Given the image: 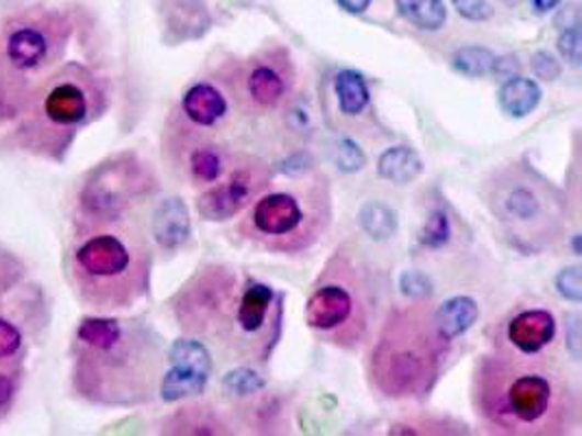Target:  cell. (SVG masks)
I'll return each instance as SVG.
<instances>
[{
  "label": "cell",
  "mask_w": 582,
  "mask_h": 436,
  "mask_svg": "<svg viewBox=\"0 0 582 436\" xmlns=\"http://www.w3.org/2000/svg\"><path fill=\"white\" fill-rule=\"evenodd\" d=\"M276 292L269 284L262 282H249L243 294L238 297L236 305V318H234V340L236 332L245 336H260L267 332L271 323V308H273ZM232 340V343H234Z\"/></svg>",
  "instance_id": "cell-16"
},
{
  "label": "cell",
  "mask_w": 582,
  "mask_h": 436,
  "mask_svg": "<svg viewBox=\"0 0 582 436\" xmlns=\"http://www.w3.org/2000/svg\"><path fill=\"white\" fill-rule=\"evenodd\" d=\"M238 297L236 276L230 269L205 267L177 292L172 310L188 334L232 338Z\"/></svg>",
  "instance_id": "cell-11"
},
{
  "label": "cell",
  "mask_w": 582,
  "mask_h": 436,
  "mask_svg": "<svg viewBox=\"0 0 582 436\" xmlns=\"http://www.w3.org/2000/svg\"><path fill=\"white\" fill-rule=\"evenodd\" d=\"M186 119L197 127H216L227 116V99L212 83H194L181 101Z\"/></svg>",
  "instance_id": "cell-18"
},
{
  "label": "cell",
  "mask_w": 582,
  "mask_h": 436,
  "mask_svg": "<svg viewBox=\"0 0 582 436\" xmlns=\"http://www.w3.org/2000/svg\"><path fill=\"white\" fill-rule=\"evenodd\" d=\"M24 351V332L22 327L0 314V365L18 367V360Z\"/></svg>",
  "instance_id": "cell-27"
},
{
  "label": "cell",
  "mask_w": 582,
  "mask_h": 436,
  "mask_svg": "<svg viewBox=\"0 0 582 436\" xmlns=\"http://www.w3.org/2000/svg\"><path fill=\"white\" fill-rule=\"evenodd\" d=\"M150 234L155 243L166 249L175 251L183 247L192 234V223H190V212L186 203L177 197L164 199L150 219Z\"/></svg>",
  "instance_id": "cell-17"
},
{
  "label": "cell",
  "mask_w": 582,
  "mask_h": 436,
  "mask_svg": "<svg viewBox=\"0 0 582 436\" xmlns=\"http://www.w3.org/2000/svg\"><path fill=\"white\" fill-rule=\"evenodd\" d=\"M70 354L72 389L94 406L134 409L157 395L164 349L141 318L86 316L75 329Z\"/></svg>",
  "instance_id": "cell-2"
},
{
  "label": "cell",
  "mask_w": 582,
  "mask_h": 436,
  "mask_svg": "<svg viewBox=\"0 0 582 436\" xmlns=\"http://www.w3.org/2000/svg\"><path fill=\"white\" fill-rule=\"evenodd\" d=\"M325 280L307 297L305 323L321 340L343 349H356L369 329L367 289L351 262L343 256L332 260Z\"/></svg>",
  "instance_id": "cell-9"
},
{
  "label": "cell",
  "mask_w": 582,
  "mask_h": 436,
  "mask_svg": "<svg viewBox=\"0 0 582 436\" xmlns=\"http://www.w3.org/2000/svg\"><path fill=\"white\" fill-rule=\"evenodd\" d=\"M153 254L130 219L72 223L66 273L75 297L97 314L136 305L150 287Z\"/></svg>",
  "instance_id": "cell-3"
},
{
  "label": "cell",
  "mask_w": 582,
  "mask_h": 436,
  "mask_svg": "<svg viewBox=\"0 0 582 436\" xmlns=\"http://www.w3.org/2000/svg\"><path fill=\"white\" fill-rule=\"evenodd\" d=\"M177 435H219L225 433L216 420H210L203 409H183V420L177 415Z\"/></svg>",
  "instance_id": "cell-29"
},
{
  "label": "cell",
  "mask_w": 582,
  "mask_h": 436,
  "mask_svg": "<svg viewBox=\"0 0 582 436\" xmlns=\"http://www.w3.org/2000/svg\"><path fill=\"white\" fill-rule=\"evenodd\" d=\"M449 343L437 332L433 308L415 303L395 310L371 351L373 387L391 400H422L440 378Z\"/></svg>",
  "instance_id": "cell-5"
},
{
  "label": "cell",
  "mask_w": 582,
  "mask_h": 436,
  "mask_svg": "<svg viewBox=\"0 0 582 436\" xmlns=\"http://www.w3.org/2000/svg\"><path fill=\"white\" fill-rule=\"evenodd\" d=\"M541 88L537 81L526 79V77H511L497 92V103L500 108L513 116V119H524L537 110L541 103Z\"/></svg>",
  "instance_id": "cell-20"
},
{
  "label": "cell",
  "mask_w": 582,
  "mask_h": 436,
  "mask_svg": "<svg viewBox=\"0 0 582 436\" xmlns=\"http://www.w3.org/2000/svg\"><path fill=\"white\" fill-rule=\"evenodd\" d=\"M563 0H533V7L539 11V13H548L552 11L555 7H559Z\"/></svg>",
  "instance_id": "cell-40"
},
{
  "label": "cell",
  "mask_w": 582,
  "mask_h": 436,
  "mask_svg": "<svg viewBox=\"0 0 582 436\" xmlns=\"http://www.w3.org/2000/svg\"><path fill=\"white\" fill-rule=\"evenodd\" d=\"M454 2V9L467 18V20H473V22H484L493 15V9L489 2L484 0H451Z\"/></svg>",
  "instance_id": "cell-37"
},
{
  "label": "cell",
  "mask_w": 582,
  "mask_h": 436,
  "mask_svg": "<svg viewBox=\"0 0 582 436\" xmlns=\"http://www.w3.org/2000/svg\"><path fill=\"white\" fill-rule=\"evenodd\" d=\"M484 201L504 236L524 251L552 247L570 225L568 197L526 161L495 168L484 181Z\"/></svg>",
  "instance_id": "cell-6"
},
{
  "label": "cell",
  "mask_w": 582,
  "mask_h": 436,
  "mask_svg": "<svg viewBox=\"0 0 582 436\" xmlns=\"http://www.w3.org/2000/svg\"><path fill=\"white\" fill-rule=\"evenodd\" d=\"M402 291L406 297L419 301L433 294V282L428 276L419 273V271H408L402 276Z\"/></svg>",
  "instance_id": "cell-36"
},
{
  "label": "cell",
  "mask_w": 582,
  "mask_h": 436,
  "mask_svg": "<svg viewBox=\"0 0 582 436\" xmlns=\"http://www.w3.org/2000/svg\"><path fill=\"white\" fill-rule=\"evenodd\" d=\"M541 62H544V68L539 66L537 68V72L544 77V79H550V75H548V70H552V75L555 77H559V66H557V62L550 57V55H546V53H541V55H537Z\"/></svg>",
  "instance_id": "cell-39"
},
{
  "label": "cell",
  "mask_w": 582,
  "mask_h": 436,
  "mask_svg": "<svg viewBox=\"0 0 582 436\" xmlns=\"http://www.w3.org/2000/svg\"><path fill=\"white\" fill-rule=\"evenodd\" d=\"M22 276L24 267L20 265V260L0 247V299L22 282Z\"/></svg>",
  "instance_id": "cell-30"
},
{
  "label": "cell",
  "mask_w": 582,
  "mask_h": 436,
  "mask_svg": "<svg viewBox=\"0 0 582 436\" xmlns=\"http://www.w3.org/2000/svg\"><path fill=\"white\" fill-rule=\"evenodd\" d=\"M398 13L422 31H438L447 22L443 0H395Z\"/></svg>",
  "instance_id": "cell-23"
},
{
  "label": "cell",
  "mask_w": 582,
  "mask_h": 436,
  "mask_svg": "<svg viewBox=\"0 0 582 436\" xmlns=\"http://www.w3.org/2000/svg\"><path fill=\"white\" fill-rule=\"evenodd\" d=\"M15 373H18V367L0 365V417L11 409L15 400V393H18Z\"/></svg>",
  "instance_id": "cell-35"
},
{
  "label": "cell",
  "mask_w": 582,
  "mask_h": 436,
  "mask_svg": "<svg viewBox=\"0 0 582 436\" xmlns=\"http://www.w3.org/2000/svg\"><path fill=\"white\" fill-rule=\"evenodd\" d=\"M424 170L422 157L408 148V146H395L380 155L378 159V172L382 179L393 183H408L419 177Z\"/></svg>",
  "instance_id": "cell-21"
},
{
  "label": "cell",
  "mask_w": 582,
  "mask_h": 436,
  "mask_svg": "<svg viewBox=\"0 0 582 436\" xmlns=\"http://www.w3.org/2000/svg\"><path fill=\"white\" fill-rule=\"evenodd\" d=\"M559 51H561V55H563L574 68L581 66L582 37L579 24H572L570 29H566V33H561V37H559Z\"/></svg>",
  "instance_id": "cell-33"
},
{
  "label": "cell",
  "mask_w": 582,
  "mask_h": 436,
  "mask_svg": "<svg viewBox=\"0 0 582 436\" xmlns=\"http://www.w3.org/2000/svg\"><path fill=\"white\" fill-rule=\"evenodd\" d=\"M291 62L262 57L254 59L243 75V97L258 112L278 110L291 94Z\"/></svg>",
  "instance_id": "cell-14"
},
{
  "label": "cell",
  "mask_w": 582,
  "mask_h": 436,
  "mask_svg": "<svg viewBox=\"0 0 582 436\" xmlns=\"http://www.w3.org/2000/svg\"><path fill=\"white\" fill-rule=\"evenodd\" d=\"M267 181L269 177L260 166L236 168L223 183H216L199 194L197 212L205 221H230L254 203Z\"/></svg>",
  "instance_id": "cell-13"
},
{
  "label": "cell",
  "mask_w": 582,
  "mask_h": 436,
  "mask_svg": "<svg viewBox=\"0 0 582 436\" xmlns=\"http://www.w3.org/2000/svg\"><path fill=\"white\" fill-rule=\"evenodd\" d=\"M557 336L552 312L535 308L515 314L506 327V345L522 354H544Z\"/></svg>",
  "instance_id": "cell-15"
},
{
  "label": "cell",
  "mask_w": 582,
  "mask_h": 436,
  "mask_svg": "<svg viewBox=\"0 0 582 436\" xmlns=\"http://www.w3.org/2000/svg\"><path fill=\"white\" fill-rule=\"evenodd\" d=\"M334 90H336L338 108L345 116H358L371 103V92L367 88V81L362 79V75L354 70L338 72L334 81Z\"/></svg>",
  "instance_id": "cell-22"
},
{
  "label": "cell",
  "mask_w": 582,
  "mask_h": 436,
  "mask_svg": "<svg viewBox=\"0 0 582 436\" xmlns=\"http://www.w3.org/2000/svg\"><path fill=\"white\" fill-rule=\"evenodd\" d=\"M105 110V81L79 62L59 64L29 86L15 112L18 145L59 161L79 132L101 119Z\"/></svg>",
  "instance_id": "cell-4"
},
{
  "label": "cell",
  "mask_w": 582,
  "mask_h": 436,
  "mask_svg": "<svg viewBox=\"0 0 582 436\" xmlns=\"http://www.w3.org/2000/svg\"><path fill=\"white\" fill-rule=\"evenodd\" d=\"M170 369L161 373L157 393L164 402H179L201 395L210 382L214 360L210 349L197 338H179L166 354Z\"/></svg>",
  "instance_id": "cell-12"
},
{
  "label": "cell",
  "mask_w": 582,
  "mask_h": 436,
  "mask_svg": "<svg viewBox=\"0 0 582 436\" xmlns=\"http://www.w3.org/2000/svg\"><path fill=\"white\" fill-rule=\"evenodd\" d=\"M497 68V57L482 46H465L454 55V70L465 77H486Z\"/></svg>",
  "instance_id": "cell-26"
},
{
  "label": "cell",
  "mask_w": 582,
  "mask_h": 436,
  "mask_svg": "<svg viewBox=\"0 0 582 436\" xmlns=\"http://www.w3.org/2000/svg\"><path fill=\"white\" fill-rule=\"evenodd\" d=\"M449 221L443 212H433V216L428 219L426 227H424V234H422V243L426 247H443L447 241H449Z\"/></svg>",
  "instance_id": "cell-32"
},
{
  "label": "cell",
  "mask_w": 582,
  "mask_h": 436,
  "mask_svg": "<svg viewBox=\"0 0 582 436\" xmlns=\"http://www.w3.org/2000/svg\"><path fill=\"white\" fill-rule=\"evenodd\" d=\"M70 40V24L53 11H26L11 18L0 37V70L24 99L29 79H42L59 66ZM22 103V101H20Z\"/></svg>",
  "instance_id": "cell-10"
},
{
  "label": "cell",
  "mask_w": 582,
  "mask_h": 436,
  "mask_svg": "<svg viewBox=\"0 0 582 436\" xmlns=\"http://www.w3.org/2000/svg\"><path fill=\"white\" fill-rule=\"evenodd\" d=\"M480 316V308L471 297H451L437 310H433V318L437 325V332L445 343H454L458 336H462Z\"/></svg>",
  "instance_id": "cell-19"
},
{
  "label": "cell",
  "mask_w": 582,
  "mask_h": 436,
  "mask_svg": "<svg viewBox=\"0 0 582 436\" xmlns=\"http://www.w3.org/2000/svg\"><path fill=\"white\" fill-rule=\"evenodd\" d=\"M267 382L260 373L247 369V367H240V369H234L230 371L225 378H223V391L230 393V395H236V398H247V395H256L260 391H265Z\"/></svg>",
  "instance_id": "cell-28"
},
{
  "label": "cell",
  "mask_w": 582,
  "mask_h": 436,
  "mask_svg": "<svg viewBox=\"0 0 582 436\" xmlns=\"http://www.w3.org/2000/svg\"><path fill=\"white\" fill-rule=\"evenodd\" d=\"M332 159L334 164L343 170V172H356L365 166V155L358 146L354 145L351 141H340L338 145L334 146L332 150Z\"/></svg>",
  "instance_id": "cell-31"
},
{
  "label": "cell",
  "mask_w": 582,
  "mask_h": 436,
  "mask_svg": "<svg viewBox=\"0 0 582 436\" xmlns=\"http://www.w3.org/2000/svg\"><path fill=\"white\" fill-rule=\"evenodd\" d=\"M157 190V179L136 153L108 157L86 172L75 197L72 223H108L130 219Z\"/></svg>",
  "instance_id": "cell-8"
},
{
  "label": "cell",
  "mask_w": 582,
  "mask_h": 436,
  "mask_svg": "<svg viewBox=\"0 0 582 436\" xmlns=\"http://www.w3.org/2000/svg\"><path fill=\"white\" fill-rule=\"evenodd\" d=\"M557 291L561 292V297L581 303L582 299V282H581V267H570L563 269L557 276Z\"/></svg>",
  "instance_id": "cell-34"
},
{
  "label": "cell",
  "mask_w": 582,
  "mask_h": 436,
  "mask_svg": "<svg viewBox=\"0 0 582 436\" xmlns=\"http://www.w3.org/2000/svg\"><path fill=\"white\" fill-rule=\"evenodd\" d=\"M473 404L495 435H568L579 422V398L566 373L541 354L508 345H497L478 362Z\"/></svg>",
  "instance_id": "cell-1"
},
{
  "label": "cell",
  "mask_w": 582,
  "mask_h": 436,
  "mask_svg": "<svg viewBox=\"0 0 582 436\" xmlns=\"http://www.w3.org/2000/svg\"><path fill=\"white\" fill-rule=\"evenodd\" d=\"M188 170L197 183H216L225 172V159L214 146H199L188 157Z\"/></svg>",
  "instance_id": "cell-25"
},
{
  "label": "cell",
  "mask_w": 582,
  "mask_h": 436,
  "mask_svg": "<svg viewBox=\"0 0 582 436\" xmlns=\"http://www.w3.org/2000/svg\"><path fill=\"white\" fill-rule=\"evenodd\" d=\"M329 216L327 183L316 175L291 188L258 194L243 223V234L273 254H299L321 238Z\"/></svg>",
  "instance_id": "cell-7"
},
{
  "label": "cell",
  "mask_w": 582,
  "mask_h": 436,
  "mask_svg": "<svg viewBox=\"0 0 582 436\" xmlns=\"http://www.w3.org/2000/svg\"><path fill=\"white\" fill-rule=\"evenodd\" d=\"M347 13H365L373 0H334Z\"/></svg>",
  "instance_id": "cell-38"
},
{
  "label": "cell",
  "mask_w": 582,
  "mask_h": 436,
  "mask_svg": "<svg viewBox=\"0 0 582 436\" xmlns=\"http://www.w3.org/2000/svg\"><path fill=\"white\" fill-rule=\"evenodd\" d=\"M360 225L371 238L387 241L398 232V214L387 203L369 201L360 210Z\"/></svg>",
  "instance_id": "cell-24"
}]
</instances>
